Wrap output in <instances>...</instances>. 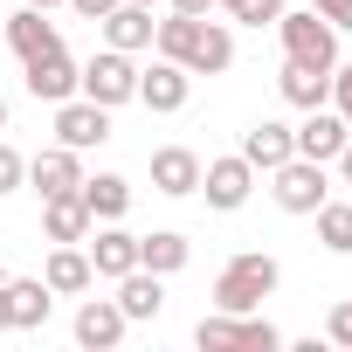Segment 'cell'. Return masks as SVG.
I'll list each match as a JSON object with an SVG mask.
<instances>
[{"instance_id": "6da1fadb", "label": "cell", "mask_w": 352, "mask_h": 352, "mask_svg": "<svg viewBox=\"0 0 352 352\" xmlns=\"http://www.w3.org/2000/svg\"><path fill=\"white\" fill-rule=\"evenodd\" d=\"M152 56H173L187 76H228L235 69V28L208 21V14H173L152 28Z\"/></svg>"}, {"instance_id": "7a4b0ae2", "label": "cell", "mask_w": 352, "mask_h": 352, "mask_svg": "<svg viewBox=\"0 0 352 352\" xmlns=\"http://www.w3.org/2000/svg\"><path fill=\"white\" fill-rule=\"evenodd\" d=\"M276 283H283V263L263 256V249H242V256H228L221 276H214V311H263V297H270Z\"/></svg>"}, {"instance_id": "3957f363", "label": "cell", "mask_w": 352, "mask_h": 352, "mask_svg": "<svg viewBox=\"0 0 352 352\" xmlns=\"http://www.w3.org/2000/svg\"><path fill=\"white\" fill-rule=\"evenodd\" d=\"M194 345L201 352H276L283 331L270 318H256V311H208L194 324Z\"/></svg>"}, {"instance_id": "277c9868", "label": "cell", "mask_w": 352, "mask_h": 352, "mask_svg": "<svg viewBox=\"0 0 352 352\" xmlns=\"http://www.w3.org/2000/svg\"><path fill=\"white\" fill-rule=\"evenodd\" d=\"M270 180V201L283 208V214H318L324 201H331V166H318V159H283V166H270L263 173Z\"/></svg>"}, {"instance_id": "5b68a950", "label": "cell", "mask_w": 352, "mask_h": 352, "mask_svg": "<svg viewBox=\"0 0 352 352\" xmlns=\"http://www.w3.org/2000/svg\"><path fill=\"white\" fill-rule=\"evenodd\" d=\"M276 42H283V63H311V69L338 63V28L318 8H283L276 14Z\"/></svg>"}, {"instance_id": "8992f818", "label": "cell", "mask_w": 352, "mask_h": 352, "mask_svg": "<svg viewBox=\"0 0 352 352\" xmlns=\"http://www.w3.org/2000/svg\"><path fill=\"white\" fill-rule=\"evenodd\" d=\"M76 97H90V104H104V111L138 104V56H124V49H97V56L76 69Z\"/></svg>"}, {"instance_id": "52a82bcc", "label": "cell", "mask_w": 352, "mask_h": 352, "mask_svg": "<svg viewBox=\"0 0 352 352\" xmlns=\"http://www.w3.org/2000/svg\"><path fill=\"white\" fill-rule=\"evenodd\" d=\"M256 180H263V173H256V166H249L242 152H221V159H201V201H208L214 214H235V208H249Z\"/></svg>"}, {"instance_id": "ba28073f", "label": "cell", "mask_w": 352, "mask_h": 352, "mask_svg": "<svg viewBox=\"0 0 352 352\" xmlns=\"http://www.w3.org/2000/svg\"><path fill=\"white\" fill-rule=\"evenodd\" d=\"M83 256H90L97 283H118L124 270H138V235H131L124 221H97V228L83 235Z\"/></svg>"}, {"instance_id": "9c48e42d", "label": "cell", "mask_w": 352, "mask_h": 352, "mask_svg": "<svg viewBox=\"0 0 352 352\" xmlns=\"http://www.w3.org/2000/svg\"><path fill=\"white\" fill-rule=\"evenodd\" d=\"M124 331H131V318L118 311V297H83L69 318V338L83 352H111V345H124Z\"/></svg>"}, {"instance_id": "30bf717a", "label": "cell", "mask_w": 352, "mask_h": 352, "mask_svg": "<svg viewBox=\"0 0 352 352\" xmlns=\"http://www.w3.org/2000/svg\"><path fill=\"white\" fill-rule=\"evenodd\" d=\"M187 97H194V76L173 63V56H152V63L138 69V104H145V111L173 118V111H187Z\"/></svg>"}, {"instance_id": "8fae6325", "label": "cell", "mask_w": 352, "mask_h": 352, "mask_svg": "<svg viewBox=\"0 0 352 352\" xmlns=\"http://www.w3.org/2000/svg\"><path fill=\"white\" fill-rule=\"evenodd\" d=\"M0 49H14L21 63H35V56H56L63 49V28L42 8H14V14H0Z\"/></svg>"}, {"instance_id": "7c38bea8", "label": "cell", "mask_w": 352, "mask_h": 352, "mask_svg": "<svg viewBox=\"0 0 352 352\" xmlns=\"http://www.w3.org/2000/svg\"><path fill=\"white\" fill-rule=\"evenodd\" d=\"M104 138H111V111H104V104H90V97H63V104H56V145L97 152Z\"/></svg>"}, {"instance_id": "4fadbf2b", "label": "cell", "mask_w": 352, "mask_h": 352, "mask_svg": "<svg viewBox=\"0 0 352 352\" xmlns=\"http://www.w3.org/2000/svg\"><path fill=\"white\" fill-rule=\"evenodd\" d=\"M76 69H83V63H76L69 49H56V56H35V63H21V90H28L35 104H49V111H56L63 97H76Z\"/></svg>"}, {"instance_id": "5bb4252c", "label": "cell", "mask_w": 352, "mask_h": 352, "mask_svg": "<svg viewBox=\"0 0 352 352\" xmlns=\"http://www.w3.org/2000/svg\"><path fill=\"white\" fill-rule=\"evenodd\" d=\"M152 194L194 201V194H201V152H194V145H159V152H152Z\"/></svg>"}, {"instance_id": "9a60e30c", "label": "cell", "mask_w": 352, "mask_h": 352, "mask_svg": "<svg viewBox=\"0 0 352 352\" xmlns=\"http://www.w3.org/2000/svg\"><path fill=\"white\" fill-rule=\"evenodd\" d=\"M290 138H297V159L331 166V159H338V145L352 138V124H345L331 104H318V111H304V124H290Z\"/></svg>"}, {"instance_id": "2e32d148", "label": "cell", "mask_w": 352, "mask_h": 352, "mask_svg": "<svg viewBox=\"0 0 352 352\" xmlns=\"http://www.w3.org/2000/svg\"><path fill=\"white\" fill-rule=\"evenodd\" d=\"M28 187L49 201V194H76L83 187V152H69V145H42L35 159H28Z\"/></svg>"}, {"instance_id": "e0dca14e", "label": "cell", "mask_w": 352, "mask_h": 352, "mask_svg": "<svg viewBox=\"0 0 352 352\" xmlns=\"http://www.w3.org/2000/svg\"><path fill=\"white\" fill-rule=\"evenodd\" d=\"M152 8H131V0H118V8L97 21V35H104V49H124V56H145L152 49Z\"/></svg>"}, {"instance_id": "ac0fdd59", "label": "cell", "mask_w": 352, "mask_h": 352, "mask_svg": "<svg viewBox=\"0 0 352 352\" xmlns=\"http://www.w3.org/2000/svg\"><path fill=\"white\" fill-rule=\"evenodd\" d=\"M42 283H49L56 297H83V290H97V270H90L83 242H56L49 263H42Z\"/></svg>"}, {"instance_id": "d6986e66", "label": "cell", "mask_w": 352, "mask_h": 352, "mask_svg": "<svg viewBox=\"0 0 352 352\" xmlns=\"http://www.w3.org/2000/svg\"><path fill=\"white\" fill-rule=\"evenodd\" d=\"M297 152V138H290V124L283 118H256L249 131H242V159L256 166V173H270V166H283Z\"/></svg>"}, {"instance_id": "ffe728a7", "label": "cell", "mask_w": 352, "mask_h": 352, "mask_svg": "<svg viewBox=\"0 0 352 352\" xmlns=\"http://www.w3.org/2000/svg\"><path fill=\"white\" fill-rule=\"evenodd\" d=\"M118 311H124L131 324H152V318L166 311V276H152V270H124V276H118Z\"/></svg>"}, {"instance_id": "44dd1931", "label": "cell", "mask_w": 352, "mask_h": 352, "mask_svg": "<svg viewBox=\"0 0 352 352\" xmlns=\"http://www.w3.org/2000/svg\"><path fill=\"white\" fill-rule=\"evenodd\" d=\"M49 311H56V290L42 276H8V318H14V331H42Z\"/></svg>"}, {"instance_id": "7402d4cb", "label": "cell", "mask_w": 352, "mask_h": 352, "mask_svg": "<svg viewBox=\"0 0 352 352\" xmlns=\"http://www.w3.org/2000/svg\"><path fill=\"white\" fill-rule=\"evenodd\" d=\"M194 263V242L180 235V228H152V235H138V270H152V276H180Z\"/></svg>"}, {"instance_id": "603a6c76", "label": "cell", "mask_w": 352, "mask_h": 352, "mask_svg": "<svg viewBox=\"0 0 352 352\" xmlns=\"http://www.w3.org/2000/svg\"><path fill=\"white\" fill-rule=\"evenodd\" d=\"M83 208H90V221H124L131 214V180L124 173H83Z\"/></svg>"}, {"instance_id": "cb8c5ba5", "label": "cell", "mask_w": 352, "mask_h": 352, "mask_svg": "<svg viewBox=\"0 0 352 352\" xmlns=\"http://www.w3.org/2000/svg\"><path fill=\"white\" fill-rule=\"evenodd\" d=\"M276 90H283V104H290V111H318V104H331V69L283 63V69H276Z\"/></svg>"}, {"instance_id": "d4e9b609", "label": "cell", "mask_w": 352, "mask_h": 352, "mask_svg": "<svg viewBox=\"0 0 352 352\" xmlns=\"http://www.w3.org/2000/svg\"><path fill=\"white\" fill-rule=\"evenodd\" d=\"M97 221H90V208H83V194H49L42 201V235L49 242H83Z\"/></svg>"}, {"instance_id": "484cf974", "label": "cell", "mask_w": 352, "mask_h": 352, "mask_svg": "<svg viewBox=\"0 0 352 352\" xmlns=\"http://www.w3.org/2000/svg\"><path fill=\"white\" fill-rule=\"evenodd\" d=\"M311 221H318V242L331 256H352V201H324Z\"/></svg>"}, {"instance_id": "4316f807", "label": "cell", "mask_w": 352, "mask_h": 352, "mask_svg": "<svg viewBox=\"0 0 352 352\" xmlns=\"http://www.w3.org/2000/svg\"><path fill=\"white\" fill-rule=\"evenodd\" d=\"M221 8H228V21H235V28H276L283 0H221Z\"/></svg>"}, {"instance_id": "83f0119b", "label": "cell", "mask_w": 352, "mask_h": 352, "mask_svg": "<svg viewBox=\"0 0 352 352\" xmlns=\"http://www.w3.org/2000/svg\"><path fill=\"white\" fill-rule=\"evenodd\" d=\"M28 187V159L8 145V138H0V201H8V194H21Z\"/></svg>"}, {"instance_id": "f1b7e54d", "label": "cell", "mask_w": 352, "mask_h": 352, "mask_svg": "<svg viewBox=\"0 0 352 352\" xmlns=\"http://www.w3.org/2000/svg\"><path fill=\"white\" fill-rule=\"evenodd\" d=\"M324 338H331V345H345V352H352V297H338V304H331V311H324Z\"/></svg>"}, {"instance_id": "f546056e", "label": "cell", "mask_w": 352, "mask_h": 352, "mask_svg": "<svg viewBox=\"0 0 352 352\" xmlns=\"http://www.w3.org/2000/svg\"><path fill=\"white\" fill-rule=\"evenodd\" d=\"M331 111L352 124V63H331Z\"/></svg>"}, {"instance_id": "4dcf8cb0", "label": "cell", "mask_w": 352, "mask_h": 352, "mask_svg": "<svg viewBox=\"0 0 352 352\" xmlns=\"http://www.w3.org/2000/svg\"><path fill=\"white\" fill-rule=\"evenodd\" d=\"M311 8H318V14H324L338 35H352V0H311Z\"/></svg>"}, {"instance_id": "1f68e13d", "label": "cell", "mask_w": 352, "mask_h": 352, "mask_svg": "<svg viewBox=\"0 0 352 352\" xmlns=\"http://www.w3.org/2000/svg\"><path fill=\"white\" fill-rule=\"evenodd\" d=\"M63 8H76V14H83V21H104V14H111V8H118V0H63Z\"/></svg>"}, {"instance_id": "d6a6232c", "label": "cell", "mask_w": 352, "mask_h": 352, "mask_svg": "<svg viewBox=\"0 0 352 352\" xmlns=\"http://www.w3.org/2000/svg\"><path fill=\"white\" fill-rule=\"evenodd\" d=\"M331 173H338V187H352V138L338 145V159H331Z\"/></svg>"}, {"instance_id": "836d02e7", "label": "cell", "mask_w": 352, "mask_h": 352, "mask_svg": "<svg viewBox=\"0 0 352 352\" xmlns=\"http://www.w3.org/2000/svg\"><path fill=\"white\" fill-rule=\"evenodd\" d=\"M166 8H173V14H214L221 0H166Z\"/></svg>"}, {"instance_id": "e575fe53", "label": "cell", "mask_w": 352, "mask_h": 352, "mask_svg": "<svg viewBox=\"0 0 352 352\" xmlns=\"http://www.w3.org/2000/svg\"><path fill=\"white\" fill-rule=\"evenodd\" d=\"M0 331H14V318H8V276H0Z\"/></svg>"}, {"instance_id": "d590c367", "label": "cell", "mask_w": 352, "mask_h": 352, "mask_svg": "<svg viewBox=\"0 0 352 352\" xmlns=\"http://www.w3.org/2000/svg\"><path fill=\"white\" fill-rule=\"evenodd\" d=\"M21 8H42V14H56V8H63V0H21Z\"/></svg>"}, {"instance_id": "8d00e7d4", "label": "cell", "mask_w": 352, "mask_h": 352, "mask_svg": "<svg viewBox=\"0 0 352 352\" xmlns=\"http://www.w3.org/2000/svg\"><path fill=\"white\" fill-rule=\"evenodd\" d=\"M131 8H166V0H131Z\"/></svg>"}, {"instance_id": "74e56055", "label": "cell", "mask_w": 352, "mask_h": 352, "mask_svg": "<svg viewBox=\"0 0 352 352\" xmlns=\"http://www.w3.org/2000/svg\"><path fill=\"white\" fill-rule=\"evenodd\" d=\"M0 131H8V97H0Z\"/></svg>"}]
</instances>
